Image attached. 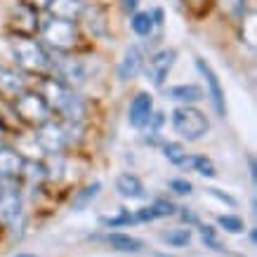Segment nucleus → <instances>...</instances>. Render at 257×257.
<instances>
[{
    "instance_id": "cd10ccee",
    "label": "nucleus",
    "mask_w": 257,
    "mask_h": 257,
    "mask_svg": "<svg viewBox=\"0 0 257 257\" xmlns=\"http://www.w3.org/2000/svg\"><path fill=\"white\" fill-rule=\"evenodd\" d=\"M135 222V215H130L127 210L118 212V215H113V217H101V224L109 226V229H116V226H127Z\"/></svg>"
},
{
    "instance_id": "b1692460",
    "label": "nucleus",
    "mask_w": 257,
    "mask_h": 257,
    "mask_svg": "<svg viewBox=\"0 0 257 257\" xmlns=\"http://www.w3.org/2000/svg\"><path fill=\"white\" fill-rule=\"evenodd\" d=\"M130 26H133V31L137 36H151V31H154V17H151V12H135Z\"/></svg>"
},
{
    "instance_id": "1a4fd4ad",
    "label": "nucleus",
    "mask_w": 257,
    "mask_h": 257,
    "mask_svg": "<svg viewBox=\"0 0 257 257\" xmlns=\"http://www.w3.org/2000/svg\"><path fill=\"white\" fill-rule=\"evenodd\" d=\"M175 59H177V52L175 50H161V52H156V55L149 59L147 64V80L151 83V85L156 87H163L165 78H168V73H170L172 64H175Z\"/></svg>"
},
{
    "instance_id": "ea45409f",
    "label": "nucleus",
    "mask_w": 257,
    "mask_h": 257,
    "mask_svg": "<svg viewBox=\"0 0 257 257\" xmlns=\"http://www.w3.org/2000/svg\"><path fill=\"white\" fill-rule=\"evenodd\" d=\"M0 191H3V177H0Z\"/></svg>"
},
{
    "instance_id": "6e6552de",
    "label": "nucleus",
    "mask_w": 257,
    "mask_h": 257,
    "mask_svg": "<svg viewBox=\"0 0 257 257\" xmlns=\"http://www.w3.org/2000/svg\"><path fill=\"white\" fill-rule=\"evenodd\" d=\"M50 69L55 71V78L66 83L69 87H78L85 83V66L80 59L64 57V59H50Z\"/></svg>"
},
{
    "instance_id": "7c9ffc66",
    "label": "nucleus",
    "mask_w": 257,
    "mask_h": 257,
    "mask_svg": "<svg viewBox=\"0 0 257 257\" xmlns=\"http://www.w3.org/2000/svg\"><path fill=\"white\" fill-rule=\"evenodd\" d=\"M151 210H154V215H156V219L158 217H168V215H175V205H172L170 201H165V198H158V201H154L151 203Z\"/></svg>"
},
{
    "instance_id": "dca6fc26",
    "label": "nucleus",
    "mask_w": 257,
    "mask_h": 257,
    "mask_svg": "<svg viewBox=\"0 0 257 257\" xmlns=\"http://www.w3.org/2000/svg\"><path fill=\"white\" fill-rule=\"evenodd\" d=\"M87 0H52L47 10L52 12V17H62V19H76V17L83 15Z\"/></svg>"
},
{
    "instance_id": "0eeeda50",
    "label": "nucleus",
    "mask_w": 257,
    "mask_h": 257,
    "mask_svg": "<svg viewBox=\"0 0 257 257\" xmlns=\"http://www.w3.org/2000/svg\"><path fill=\"white\" fill-rule=\"evenodd\" d=\"M196 69H198V73H201L203 78H205V85H208V97H210L212 101V109H215V113H217L219 118L226 116V101H224V90H222V83H219L217 73L212 71V66L205 59H196Z\"/></svg>"
},
{
    "instance_id": "39448f33",
    "label": "nucleus",
    "mask_w": 257,
    "mask_h": 257,
    "mask_svg": "<svg viewBox=\"0 0 257 257\" xmlns=\"http://www.w3.org/2000/svg\"><path fill=\"white\" fill-rule=\"evenodd\" d=\"M12 106H15L17 116L33 127H38V125L47 123L52 118V109L47 106V101L43 99L40 92H22L12 101Z\"/></svg>"
},
{
    "instance_id": "72a5a7b5",
    "label": "nucleus",
    "mask_w": 257,
    "mask_h": 257,
    "mask_svg": "<svg viewBox=\"0 0 257 257\" xmlns=\"http://www.w3.org/2000/svg\"><path fill=\"white\" fill-rule=\"evenodd\" d=\"M208 191H210V196H215V198H219V201H224L226 205H236V198H231V196L222 194L219 189H208Z\"/></svg>"
},
{
    "instance_id": "4468645a",
    "label": "nucleus",
    "mask_w": 257,
    "mask_h": 257,
    "mask_svg": "<svg viewBox=\"0 0 257 257\" xmlns=\"http://www.w3.org/2000/svg\"><path fill=\"white\" fill-rule=\"evenodd\" d=\"M142 64H144V55H142V50L137 45L127 47L125 50L123 59H120V64H118V80L120 83H127V80H133L137 73H140Z\"/></svg>"
},
{
    "instance_id": "412c9836",
    "label": "nucleus",
    "mask_w": 257,
    "mask_h": 257,
    "mask_svg": "<svg viewBox=\"0 0 257 257\" xmlns=\"http://www.w3.org/2000/svg\"><path fill=\"white\" fill-rule=\"evenodd\" d=\"M99 189H101V184L99 182H92V184H87V187H83L78 191V194L73 196V201H71V208L73 210H85L87 205L97 198V194H99Z\"/></svg>"
},
{
    "instance_id": "9b49d317",
    "label": "nucleus",
    "mask_w": 257,
    "mask_h": 257,
    "mask_svg": "<svg viewBox=\"0 0 257 257\" xmlns=\"http://www.w3.org/2000/svg\"><path fill=\"white\" fill-rule=\"evenodd\" d=\"M154 113V97L149 92H137L135 99L130 101V109H127V120L133 127H147Z\"/></svg>"
},
{
    "instance_id": "aec40b11",
    "label": "nucleus",
    "mask_w": 257,
    "mask_h": 257,
    "mask_svg": "<svg viewBox=\"0 0 257 257\" xmlns=\"http://www.w3.org/2000/svg\"><path fill=\"white\" fill-rule=\"evenodd\" d=\"M83 12L87 15V29L94 36H106V15H104V10L97 8V5H85Z\"/></svg>"
},
{
    "instance_id": "4c0bfd02",
    "label": "nucleus",
    "mask_w": 257,
    "mask_h": 257,
    "mask_svg": "<svg viewBox=\"0 0 257 257\" xmlns=\"http://www.w3.org/2000/svg\"><path fill=\"white\" fill-rule=\"evenodd\" d=\"M5 135V125H3V120H0V137Z\"/></svg>"
},
{
    "instance_id": "f8f14e48",
    "label": "nucleus",
    "mask_w": 257,
    "mask_h": 257,
    "mask_svg": "<svg viewBox=\"0 0 257 257\" xmlns=\"http://www.w3.org/2000/svg\"><path fill=\"white\" fill-rule=\"evenodd\" d=\"M17 219H22V196L17 189L3 187V191H0V222L15 226Z\"/></svg>"
},
{
    "instance_id": "ddd939ff",
    "label": "nucleus",
    "mask_w": 257,
    "mask_h": 257,
    "mask_svg": "<svg viewBox=\"0 0 257 257\" xmlns=\"http://www.w3.org/2000/svg\"><path fill=\"white\" fill-rule=\"evenodd\" d=\"M22 92H26V78L22 71L12 69V66H0V94L3 99L15 101Z\"/></svg>"
},
{
    "instance_id": "4be33fe9",
    "label": "nucleus",
    "mask_w": 257,
    "mask_h": 257,
    "mask_svg": "<svg viewBox=\"0 0 257 257\" xmlns=\"http://www.w3.org/2000/svg\"><path fill=\"white\" fill-rule=\"evenodd\" d=\"M19 177H24L29 184H40L47 177V168L43 163H36V161H24Z\"/></svg>"
},
{
    "instance_id": "473e14b6",
    "label": "nucleus",
    "mask_w": 257,
    "mask_h": 257,
    "mask_svg": "<svg viewBox=\"0 0 257 257\" xmlns=\"http://www.w3.org/2000/svg\"><path fill=\"white\" fill-rule=\"evenodd\" d=\"M177 210H179V217H182V222H187V224H198V217H196V215L189 210V208H177Z\"/></svg>"
},
{
    "instance_id": "20e7f679",
    "label": "nucleus",
    "mask_w": 257,
    "mask_h": 257,
    "mask_svg": "<svg viewBox=\"0 0 257 257\" xmlns=\"http://www.w3.org/2000/svg\"><path fill=\"white\" fill-rule=\"evenodd\" d=\"M40 33L50 47H55L57 52H69L71 47L78 40V29L76 22L71 19H62V17H50L40 24Z\"/></svg>"
},
{
    "instance_id": "5701e85b",
    "label": "nucleus",
    "mask_w": 257,
    "mask_h": 257,
    "mask_svg": "<svg viewBox=\"0 0 257 257\" xmlns=\"http://www.w3.org/2000/svg\"><path fill=\"white\" fill-rule=\"evenodd\" d=\"M182 168H194L198 175L203 177H215V165H212L210 158H203V156H187V161L182 163Z\"/></svg>"
},
{
    "instance_id": "2f4dec72",
    "label": "nucleus",
    "mask_w": 257,
    "mask_h": 257,
    "mask_svg": "<svg viewBox=\"0 0 257 257\" xmlns=\"http://www.w3.org/2000/svg\"><path fill=\"white\" fill-rule=\"evenodd\" d=\"M168 187H170V191H175L177 196H189L191 194V182H187V179H170L168 182Z\"/></svg>"
},
{
    "instance_id": "bb28decb",
    "label": "nucleus",
    "mask_w": 257,
    "mask_h": 257,
    "mask_svg": "<svg viewBox=\"0 0 257 257\" xmlns=\"http://www.w3.org/2000/svg\"><path fill=\"white\" fill-rule=\"evenodd\" d=\"M217 224L229 231V234H243L245 231V226H243V219L236 217V215H219L217 217Z\"/></svg>"
},
{
    "instance_id": "c85d7f7f",
    "label": "nucleus",
    "mask_w": 257,
    "mask_h": 257,
    "mask_svg": "<svg viewBox=\"0 0 257 257\" xmlns=\"http://www.w3.org/2000/svg\"><path fill=\"white\" fill-rule=\"evenodd\" d=\"M201 238L205 245H210L212 250H224L222 248V243L217 241V231H215V226H208V224H203L201 226Z\"/></svg>"
},
{
    "instance_id": "e433bc0d",
    "label": "nucleus",
    "mask_w": 257,
    "mask_h": 257,
    "mask_svg": "<svg viewBox=\"0 0 257 257\" xmlns=\"http://www.w3.org/2000/svg\"><path fill=\"white\" fill-rule=\"evenodd\" d=\"M52 0H36V8H45L47 10V5H50Z\"/></svg>"
},
{
    "instance_id": "a878e982",
    "label": "nucleus",
    "mask_w": 257,
    "mask_h": 257,
    "mask_svg": "<svg viewBox=\"0 0 257 257\" xmlns=\"http://www.w3.org/2000/svg\"><path fill=\"white\" fill-rule=\"evenodd\" d=\"M163 156L168 158L172 165H182L184 161H187V154H184L182 144H177V142H168V144H163Z\"/></svg>"
},
{
    "instance_id": "6ab92c4d",
    "label": "nucleus",
    "mask_w": 257,
    "mask_h": 257,
    "mask_svg": "<svg viewBox=\"0 0 257 257\" xmlns=\"http://www.w3.org/2000/svg\"><path fill=\"white\" fill-rule=\"evenodd\" d=\"M106 241H109L111 248L120 250V252H142L144 250V243L130 234H109Z\"/></svg>"
},
{
    "instance_id": "9d476101",
    "label": "nucleus",
    "mask_w": 257,
    "mask_h": 257,
    "mask_svg": "<svg viewBox=\"0 0 257 257\" xmlns=\"http://www.w3.org/2000/svg\"><path fill=\"white\" fill-rule=\"evenodd\" d=\"M10 24H12V31H15L17 36L33 38V33L38 31V26H40V24H38V12H36V8H33V5L22 3V5H17V8L12 10Z\"/></svg>"
},
{
    "instance_id": "423d86ee",
    "label": "nucleus",
    "mask_w": 257,
    "mask_h": 257,
    "mask_svg": "<svg viewBox=\"0 0 257 257\" xmlns=\"http://www.w3.org/2000/svg\"><path fill=\"white\" fill-rule=\"evenodd\" d=\"M69 142V127L62 123H55L52 118L47 123L36 127V144L50 156H59Z\"/></svg>"
},
{
    "instance_id": "f3484780",
    "label": "nucleus",
    "mask_w": 257,
    "mask_h": 257,
    "mask_svg": "<svg viewBox=\"0 0 257 257\" xmlns=\"http://www.w3.org/2000/svg\"><path fill=\"white\" fill-rule=\"evenodd\" d=\"M116 191L123 198H144V184H142V179L133 172H123V175H118L116 179Z\"/></svg>"
},
{
    "instance_id": "f257e3e1",
    "label": "nucleus",
    "mask_w": 257,
    "mask_h": 257,
    "mask_svg": "<svg viewBox=\"0 0 257 257\" xmlns=\"http://www.w3.org/2000/svg\"><path fill=\"white\" fill-rule=\"evenodd\" d=\"M40 94L47 101V106L57 111L59 116H64V120H69V123H78L83 113H85V106H83L80 97L73 92V87H69L62 80L45 78L43 85H40Z\"/></svg>"
},
{
    "instance_id": "c756f323",
    "label": "nucleus",
    "mask_w": 257,
    "mask_h": 257,
    "mask_svg": "<svg viewBox=\"0 0 257 257\" xmlns=\"http://www.w3.org/2000/svg\"><path fill=\"white\" fill-rule=\"evenodd\" d=\"M222 8L234 17V19L241 22L243 15H245V0H222Z\"/></svg>"
},
{
    "instance_id": "393cba45",
    "label": "nucleus",
    "mask_w": 257,
    "mask_h": 257,
    "mask_svg": "<svg viewBox=\"0 0 257 257\" xmlns=\"http://www.w3.org/2000/svg\"><path fill=\"white\" fill-rule=\"evenodd\" d=\"M161 238H163L170 248H184V245L191 241V231H189V229H170V231L161 234Z\"/></svg>"
},
{
    "instance_id": "7ed1b4c3",
    "label": "nucleus",
    "mask_w": 257,
    "mask_h": 257,
    "mask_svg": "<svg viewBox=\"0 0 257 257\" xmlns=\"http://www.w3.org/2000/svg\"><path fill=\"white\" fill-rule=\"evenodd\" d=\"M172 127H175V133L182 140L196 142L208 133L210 123H208V118H205L203 111L194 109L191 104H182V106H177L172 111Z\"/></svg>"
},
{
    "instance_id": "c9c22d12",
    "label": "nucleus",
    "mask_w": 257,
    "mask_h": 257,
    "mask_svg": "<svg viewBox=\"0 0 257 257\" xmlns=\"http://www.w3.org/2000/svg\"><path fill=\"white\" fill-rule=\"evenodd\" d=\"M248 165H250V177H252V182L257 179V170H255V158L248 156Z\"/></svg>"
},
{
    "instance_id": "58836bf2",
    "label": "nucleus",
    "mask_w": 257,
    "mask_h": 257,
    "mask_svg": "<svg viewBox=\"0 0 257 257\" xmlns=\"http://www.w3.org/2000/svg\"><path fill=\"white\" fill-rule=\"evenodd\" d=\"M15 257H36V255H15Z\"/></svg>"
},
{
    "instance_id": "f704fd0d",
    "label": "nucleus",
    "mask_w": 257,
    "mask_h": 257,
    "mask_svg": "<svg viewBox=\"0 0 257 257\" xmlns=\"http://www.w3.org/2000/svg\"><path fill=\"white\" fill-rule=\"evenodd\" d=\"M120 3H123V8L127 10V12H135V10H137V3H140V0H120Z\"/></svg>"
},
{
    "instance_id": "f03ea898",
    "label": "nucleus",
    "mask_w": 257,
    "mask_h": 257,
    "mask_svg": "<svg viewBox=\"0 0 257 257\" xmlns=\"http://www.w3.org/2000/svg\"><path fill=\"white\" fill-rule=\"evenodd\" d=\"M12 55L17 59V66L29 73H45L50 71V55L38 40L26 38V36H17L12 40Z\"/></svg>"
},
{
    "instance_id": "2eb2a0df",
    "label": "nucleus",
    "mask_w": 257,
    "mask_h": 257,
    "mask_svg": "<svg viewBox=\"0 0 257 257\" xmlns=\"http://www.w3.org/2000/svg\"><path fill=\"white\" fill-rule=\"evenodd\" d=\"M26 158L12 147H3L0 144V177L3 179H15L22 175V165Z\"/></svg>"
},
{
    "instance_id": "a211bd4d",
    "label": "nucleus",
    "mask_w": 257,
    "mask_h": 257,
    "mask_svg": "<svg viewBox=\"0 0 257 257\" xmlns=\"http://www.w3.org/2000/svg\"><path fill=\"white\" fill-rule=\"evenodd\" d=\"M168 97L175 101H182V104H196L205 97V92L198 85H175L168 90Z\"/></svg>"
}]
</instances>
